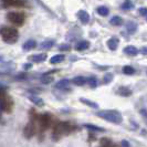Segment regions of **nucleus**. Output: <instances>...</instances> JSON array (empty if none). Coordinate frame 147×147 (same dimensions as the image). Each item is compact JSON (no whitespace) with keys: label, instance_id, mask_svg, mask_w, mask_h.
Masks as SVG:
<instances>
[{"label":"nucleus","instance_id":"1","mask_svg":"<svg viewBox=\"0 0 147 147\" xmlns=\"http://www.w3.org/2000/svg\"><path fill=\"white\" fill-rule=\"evenodd\" d=\"M96 115L98 117L103 118L105 121L110 122V123H113V124H119L123 121L122 115L118 113L117 111H112V110L100 111V112L96 113Z\"/></svg>","mask_w":147,"mask_h":147},{"label":"nucleus","instance_id":"2","mask_svg":"<svg viewBox=\"0 0 147 147\" xmlns=\"http://www.w3.org/2000/svg\"><path fill=\"white\" fill-rule=\"evenodd\" d=\"M0 34L3 38V40L8 43H13L17 41L18 38V31L12 28H2L0 30Z\"/></svg>","mask_w":147,"mask_h":147},{"label":"nucleus","instance_id":"3","mask_svg":"<svg viewBox=\"0 0 147 147\" xmlns=\"http://www.w3.org/2000/svg\"><path fill=\"white\" fill-rule=\"evenodd\" d=\"M8 20L16 26H22L26 20V16L22 12H9L7 16Z\"/></svg>","mask_w":147,"mask_h":147},{"label":"nucleus","instance_id":"4","mask_svg":"<svg viewBox=\"0 0 147 147\" xmlns=\"http://www.w3.org/2000/svg\"><path fill=\"white\" fill-rule=\"evenodd\" d=\"M69 128H70V125L67 123H60L54 128V136L57 137V136H60L63 133L69 132Z\"/></svg>","mask_w":147,"mask_h":147},{"label":"nucleus","instance_id":"5","mask_svg":"<svg viewBox=\"0 0 147 147\" xmlns=\"http://www.w3.org/2000/svg\"><path fill=\"white\" fill-rule=\"evenodd\" d=\"M23 134H24V136L27 137V138H31L34 134H36V127L33 124H28V125L24 127V129H23Z\"/></svg>","mask_w":147,"mask_h":147},{"label":"nucleus","instance_id":"6","mask_svg":"<svg viewBox=\"0 0 147 147\" xmlns=\"http://www.w3.org/2000/svg\"><path fill=\"white\" fill-rule=\"evenodd\" d=\"M78 18L80 19V21L83 24H86V23L90 22V15H88V12H86L85 10H79L78 11Z\"/></svg>","mask_w":147,"mask_h":147},{"label":"nucleus","instance_id":"7","mask_svg":"<svg viewBox=\"0 0 147 147\" xmlns=\"http://www.w3.org/2000/svg\"><path fill=\"white\" fill-rule=\"evenodd\" d=\"M50 123H51V118H50L49 115H42L40 117V126H41V128L43 131H45L50 126Z\"/></svg>","mask_w":147,"mask_h":147},{"label":"nucleus","instance_id":"8","mask_svg":"<svg viewBox=\"0 0 147 147\" xmlns=\"http://www.w3.org/2000/svg\"><path fill=\"white\" fill-rule=\"evenodd\" d=\"M47 60V54L45 53H38V54H33L30 57V61L34 62V63H40Z\"/></svg>","mask_w":147,"mask_h":147},{"label":"nucleus","instance_id":"9","mask_svg":"<svg viewBox=\"0 0 147 147\" xmlns=\"http://www.w3.org/2000/svg\"><path fill=\"white\" fill-rule=\"evenodd\" d=\"M37 47V42L34 41V40H32V39H30L28 41H26L23 45H22V49L24 50V51H30V50H32V49H34Z\"/></svg>","mask_w":147,"mask_h":147},{"label":"nucleus","instance_id":"10","mask_svg":"<svg viewBox=\"0 0 147 147\" xmlns=\"http://www.w3.org/2000/svg\"><path fill=\"white\" fill-rule=\"evenodd\" d=\"M124 53L127 54V55H129V57H135V55L138 54V50L134 45H128V47H126L125 49H124Z\"/></svg>","mask_w":147,"mask_h":147},{"label":"nucleus","instance_id":"11","mask_svg":"<svg viewBox=\"0 0 147 147\" xmlns=\"http://www.w3.org/2000/svg\"><path fill=\"white\" fill-rule=\"evenodd\" d=\"M7 6H12V7H26L27 1L26 0H11L7 3Z\"/></svg>","mask_w":147,"mask_h":147},{"label":"nucleus","instance_id":"12","mask_svg":"<svg viewBox=\"0 0 147 147\" xmlns=\"http://www.w3.org/2000/svg\"><path fill=\"white\" fill-rule=\"evenodd\" d=\"M90 47V42L88 41H80L79 43H76L75 45V50L76 51H83V50H86Z\"/></svg>","mask_w":147,"mask_h":147},{"label":"nucleus","instance_id":"13","mask_svg":"<svg viewBox=\"0 0 147 147\" xmlns=\"http://www.w3.org/2000/svg\"><path fill=\"white\" fill-rule=\"evenodd\" d=\"M126 30H127V32L129 34H134L136 32V30H137V24L134 21H129L126 24Z\"/></svg>","mask_w":147,"mask_h":147},{"label":"nucleus","instance_id":"14","mask_svg":"<svg viewBox=\"0 0 147 147\" xmlns=\"http://www.w3.org/2000/svg\"><path fill=\"white\" fill-rule=\"evenodd\" d=\"M107 47H109V49L110 50H116L118 47V40L116 39V38H112V39H110L109 41H107Z\"/></svg>","mask_w":147,"mask_h":147},{"label":"nucleus","instance_id":"15","mask_svg":"<svg viewBox=\"0 0 147 147\" xmlns=\"http://www.w3.org/2000/svg\"><path fill=\"white\" fill-rule=\"evenodd\" d=\"M72 83L74 85H78V86H82L86 83V79L84 76H75L73 80H72Z\"/></svg>","mask_w":147,"mask_h":147},{"label":"nucleus","instance_id":"16","mask_svg":"<svg viewBox=\"0 0 147 147\" xmlns=\"http://www.w3.org/2000/svg\"><path fill=\"white\" fill-rule=\"evenodd\" d=\"M29 100L32 102L33 104H36L37 106H43L44 105V102L42 98H40L39 96H36V95H31L29 96Z\"/></svg>","mask_w":147,"mask_h":147},{"label":"nucleus","instance_id":"17","mask_svg":"<svg viewBox=\"0 0 147 147\" xmlns=\"http://www.w3.org/2000/svg\"><path fill=\"white\" fill-rule=\"evenodd\" d=\"M83 126H84V128H86L88 131H92V132H104V131H105L102 127L93 125V124H84Z\"/></svg>","mask_w":147,"mask_h":147},{"label":"nucleus","instance_id":"18","mask_svg":"<svg viewBox=\"0 0 147 147\" xmlns=\"http://www.w3.org/2000/svg\"><path fill=\"white\" fill-rule=\"evenodd\" d=\"M69 85H70V81H69L67 79H63V80H61V81H59L55 84V88H60V90H64V88H66Z\"/></svg>","mask_w":147,"mask_h":147},{"label":"nucleus","instance_id":"19","mask_svg":"<svg viewBox=\"0 0 147 147\" xmlns=\"http://www.w3.org/2000/svg\"><path fill=\"white\" fill-rule=\"evenodd\" d=\"M63 60H64V55L63 54H55V55H53L50 59V63L51 64H58L60 62H62Z\"/></svg>","mask_w":147,"mask_h":147},{"label":"nucleus","instance_id":"20","mask_svg":"<svg viewBox=\"0 0 147 147\" xmlns=\"http://www.w3.org/2000/svg\"><path fill=\"white\" fill-rule=\"evenodd\" d=\"M54 40H45L43 41L42 43L40 44V47H41V49H45V50H49V49H51L52 47L54 45Z\"/></svg>","mask_w":147,"mask_h":147},{"label":"nucleus","instance_id":"21","mask_svg":"<svg viewBox=\"0 0 147 147\" xmlns=\"http://www.w3.org/2000/svg\"><path fill=\"white\" fill-rule=\"evenodd\" d=\"M117 93L122 96H129L132 94V91L129 88H125V86H122V88H119L117 90Z\"/></svg>","mask_w":147,"mask_h":147},{"label":"nucleus","instance_id":"22","mask_svg":"<svg viewBox=\"0 0 147 147\" xmlns=\"http://www.w3.org/2000/svg\"><path fill=\"white\" fill-rule=\"evenodd\" d=\"M110 23L112 26H122L123 24V19L118 16H115L110 20Z\"/></svg>","mask_w":147,"mask_h":147},{"label":"nucleus","instance_id":"23","mask_svg":"<svg viewBox=\"0 0 147 147\" xmlns=\"http://www.w3.org/2000/svg\"><path fill=\"white\" fill-rule=\"evenodd\" d=\"M80 101H81L83 104H85V105H88V106H90V107H92V109H97L98 107V105L95 103V102H92V101H90V100H88V98H80Z\"/></svg>","mask_w":147,"mask_h":147},{"label":"nucleus","instance_id":"24","mask_svg":"<svg viewBox=\"0 0 147 147\" xmlns=\"http://www.w3.org/2000/svg\"><path fill=\"white\" fill-rule=\"evenodd\" d=\"M96 12H97V13H98L100 16H102V17H106V16L110 13V10H109V8H106V7H104V6H102V7L97 8Z\"/></svg>","mask_w":147,"mask_h":147},{"label":"nucleus","instance_id":"25","mask_svg":"<svg viewBox=\"0 0 147 147\" xmlns=\"http://www.w3.org/2000/svg\"><path fill=\"white\" fill-rule=\"evenodd\" d=\"M122 9H124V10H132V9H134V3L131 0H125L122 3Z\"/></svg>","mask_w":147,"mask_h":147},{"label":"nucleus","instance_id":"26","mask_svg":"<svg viewBox=\"0 0 147 147\" xmlns=\"http://www.w3.org/2000/svg\"><path fill=\"white\" fill-rule=\"evenodd\" d=\"M123 72H124V74H126V75H132V74L135 73V69L131 65H125L123 67Z\"/></svg>","mask_w":147,"mask_h":147},{"label":"nucleus","instance_id":"27","mask_svg":"<svg viewBox=\"0 0 147 147\" xmlns=\"http://www.w3.org/2000/svg\"><path fill=\"white\" fill-rule=\"evenodd\" d=\"M86 82L90 84L91 88H96L97 86V80H96L94 76H90L88 79H86Z\"/></svg>","mask_w":147,"mask_h":147},{"label":"nucleus","instance_id":"28","mask_svg":"<svg viewBox=\"0 0 147 147\" xmlns=\"http://www.w3.org/2000/svg\"><path fill=\"white\" fill-rule=\"evenodd\" d=\"M112 80H113V74L112 73H107V74H105V75H104L103 82L105 83V84H109Z\"/></svg>","mask_w":147,"mask_h":147},{"label":"nucleus","instance_id":"29","mask_svg":"<svg viewBox=\"0 0 147 147\" xmlns=\"http://www.w3.org/2000/svg\"><path fill=\"white\" fill-rule=\"evenodd\" d=\"M41 81H42L43 84H49V83H51L53 81V78L52 76H44V78L41 79Z\"/></svg>","mask_w":147,"mask_h":147},{"label":"nucleus","instance_id":"30","mask_svg":"<svg viewBox=\"0 0 147 147\" xmlns=\"http://www.w3.org/2000/svg\"><path fill=\"white\" fill-rule=\"evenodd\" d=\"M59 49L61 51H69L70 50V45L69 44H60Z\"/></svg>","mask_w":147,"mask_h":147},{"label":"nucleus","instance_id":"31","mask_svg":"<svg viewBox=\"0 0 147 147\" xmlns=\"http://www.w3.org/2000/svg\"><path fill=\"white\" fill-rule=\"evenodd\" d=\"M138 12H140V16H143V17H146L147 16V10L146 8H140V10H138Z\"/></svg>","mask_w":147,"mask_h":147},{"label":"nucleus","instance_id":"32","mask_svg":"<svg viewBox=\"0 0 147 147\" xmlns=\"http://www.w3.org/2000/svg\"><path fill=\"white\" fill-rule=\"evenodd\" d=\"M121 146L122 147H131L129 146V143H128L127 140H122V142H121Z\"/></svg>","mask_w":147,"mask_h":147},{"label":"nucleus","instance_id":"33","mask_svg":"<svg viewBox=\"0 0 147 147\" xmlns=\"http://www.w3.org/2000/svg\"><path fill=\"white\" fill-rule=\"evenodd\" d=\"M32 66V64H30V63H27V64H24L23 65V69H30Z\"/></svg>","mask_w":147,"mask_h":147},{"label":"nucleus","instance_id":"34","mask_svg":"<svg viewBox=\"0 0 147 147\" xmlns=\"http://www.w3.org/2000/svg\"><path fill=\"white\" fill-rule=\"evenodd\" d=\"M145 112H146L145 110H142V111H140V113H142V115H143V116H146V113H145Z\"/></svg>","mask_w":147,"mask_h":147},{"label":"nucleus","instance_id":"35","mask_svg":"<svg viewBox=\"0 0 147 147\" xmlns=\"http://www.w3.org/2000/svg\"><path fill=\"white\" fill-rule=\"evenodd\" d=\"M143 53L146 54V48H145V47H144V49H143Z\"/></svg>","mask_w":147,"mask_h":147},{"label":"nucleus","instance_id":"36","mask_svg":"<svg viewBox=\"0 0 147 147\" xmlns=\"http://www.w3.org/2000/svg\"><path fill=\"white\" fill-rule=\"evenodd\" d=\"M2 1H3L5 3H8V2H9V1H11V0H2Z\"/></svg>","mask_w":147,"mask_h":147}]
</instances>
